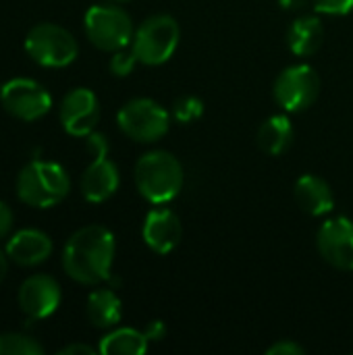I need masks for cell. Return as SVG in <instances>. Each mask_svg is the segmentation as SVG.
Listing matches in <instances>:
<instances>
[{
    "instance_id": "18",
    "label": "cell",
    "mask_w": 353,
    "mask_h": 355,
    "mask_svg": "<svg viewBox=\"0 0 353 355\" xmlns=\"http://www.w3.org/2000/svg\"><path fill=\"white\" fill-rule=\"evenodd\" d=\"M85 314L92 327L96 329H114L121 318H123V304L121 297L114 293L112 287L106 289H96L89 293L87 304H85Z\"/></svg>"
},
{
    "instance_id": "22",
    "label": "cell",
    "mask_w": 353,
    "mask_h": 355,
    "mask_svg": "<svg viewBox=\"0 0 353 355\" xmlns=\"http://www.w3.org/2000/svg\"><path fill=\"white\" fill-rule=\"evenodd\" d=\"M204 114V100L198 96H181L173 102V119L177 123H193Z\"/></svg>"
},
{
    "instance_id": "14",
    "label": "cell",
    "mask_w": 353,
    "mask_h": 355,
    "mask_svg": "<svg viewBox=\"0 0 353 355\" xmlns=\"http://www.w3.org/2000/svg\"><path fill=\"white\" fill-rule=\"evenodd\" d=\"M141 235L152 252L166 256L181 243L183 225L171 208H154L146 214Z\"/></svg>"
},
{
    "instance_id": "30",
    "label": "cell",
    "mask_w": 353,
    "mask_h": 355,
    "mask_svg": "<svg viewBox=\"0 0 353 355\" xmlns=\"http://www.w3.org/2000/svg\"><path fill=\"white\" fill-rule=\"evenodd\" d=\"M6 270H8V256H6V252L0 250V283L6 277Z\"/></svg>"
},
{
    "instance_id": "10",
    "label": "cell",
    "mask_w": 353,
    "mask_h": 355,
    "mask_svg": "<svg viewBox=\"0 0 353 355\" xmlns=\"http://www.w3.org/2000/svg\"><path fill=\"white\" fill-rule=\"evenodd\" d=\"M0 104L15 119L31 123L42 119L52 108V96L42 83L17 77L0 87Z\"/></svg>"
},
{
    "instance_id": "2",
    "label": "cell",
    "mask_w": 353,
    "mask_h": 355,
    "mask_svg": "<svg viewBox=\"0 0 353 355\" xmlns=\"http://www.w3.org/2000/svg\"><path fill=\"white\" fill-rule=\"evenodd\" d=\"M133 179L139 196L146 202L162 206L173 202L181 193L185 183V171L179 158L171 152L152 150L137 160Z\"/></svg>"
},
{
    "instance_id": "9",
    "label": "cell",
    "mask_w": 353,
    "mask_h": 355,
    "mask_svg": "<svg viewBox=\"0 0 353 355\" xmlns=\"http://www.w3.org/2000/svg\"><path fill=\"white\" fill-rule=\"evenodd\" d=\"M273 96L285 112H302L318 100L320 75L312 64H291L277 75Z\"/></svg>"
},
{
    "instance_id": "21",
    "label": "cell",
    "mask_w": 353,
    "mask_h": 355,
    "mask_svg": "<svg viewBox=\"0 0 353 355\" xmlns=\"http://www.w3.org/2000/svg\"><path fill=\"white\" fill-rule=\"evenodd\" d=\"M44 347L29 335L4 333L0 335V355H42Z\"/></svg>"
},
{
    "instance_id": "3",
    "label": "cell",
    "mask_w": 353,
    "mask_h": 355,
    "mask_svg": "<svg viewBox=\"0 0 353 355\" xmlns=\"http://www.w3.org/2000/svg\"><path fill=\"white\" fill-rule=\"evenodd\" d=\"M71 191L69 173L48 160H31L17 177V196L23 204L33 208H52L60 204Z\"/></svg>"
},
{
    "instance_id": "13",
    "label": "cell",
    "mask_w": 353,
    "mask_h": 355,
    "mask_svg": "<svg viewBox=\"0 0 353 355\" xmlns=\"http://www.w3.org/2000/svg\"><path fill=\"white\" fill-rule=\"evenodd\" d=\"M60 285L48 275H31L19 289V308L29 320L52 316L60 306Z\"/></svg>"
},
{
    "instance_id": "1",
    "label": "cell",
    "mask_w": 353,
    "mask_h": 355,
    "mask_svg": "<svg viewBox=\"0 0 353 355\" xmlns=\"http://www.w3.org/2000/svg\"><path fill=\"white\" fill-rule=\"evenodd\" d=\"M114 252V235L102 225H87L75 231L64 243L62 268L81 285H100L112 275Z\"/></svg>"
},
{
    "instance_id": "19",
    "label": "cell",
    "mask_w": 353,
    "mask_h": 355,
    "mask_svg": "<svg viewBox=\"0 0 353 355\" xmlns=\"http://www.w3.org/2000/svg\"><path fill=\"white\" fill-rule=\"evenodd\" d=\"M293 125L287 114H273L258 129V146L268 156H281L293 144Z\"/></svg>"
},
{
    "instance_id": "23",
    "label": "cell",
    "mask_w": 353,
    "mask_h": 355,
    "mask_svg": "<svg viewBox=\"0 0 353 355\" xmlns=\"http://www.w3.org/2000/svg\"><path fill=\"white\" fill-rule=\"evenodd\" d=\"M137 62H139V60H137L133 48L127 46V48H121V50L112 52L110 64H108V67H110V73H112V75H117V77H127V75L135 69Z\"/></svg>"
},
{
    "instance_id": "4",
    "label": "cell",
    "mask_w": 353,
    "mask_h": 355,
    "mask_svg": "<svg viewBox=\"0 0 353 355\" xmlns=\"http://www.w3.org/2000/svg\"><path fill=\"white\" fill-rule=\"evenodd\" d=\"M181 40V27L171 15L148 17L133 33L131 48L141 64L158 67L173 58Z\"/></svg>"
},
{
    "instance_id": "28",
    "label": "cell",
    "mask_w": 353,
    "mask_h": 355,
    "mask_svg": "<svg viewBox=\"0 0 353 355\" xmlns=\"http://www.w3.org/2000/svg\"><path fill=\"white\" fill-rule=\"evenodd\" d=\"M96 354V349L94 347H89V345H85V343H71V345H67V347H62L58 355H94Z\"/></svg>"
},
{
    "instance_id": "27",
    "label": "cell",
    "mask_w": 353,
    "mask_h": 355,
    "mask_svg": "<svg viewBox=\"0 0 353 355\" xmlns=\"http://www.w3.org/2000/svg\"><path fill=\"white\" fill-rule=\"evenodd\" d=\"M12 229V210L8 204L0 202V239H4Z\"/></svg>"
},
{
    "instance_id": "31",
    "label": "cell",
    "mask_w": 353,
    "mask_h": 355,
    "mask_svg": "<svg viewBox=\"0 0 353 355\" xmlns=\"http://www.w3.org/2000/svg\"><path fill=\"white\" fill-rule=\"evenodd\" d=\"M114 2H129V0H114Z\"/></svg>"
},
{
    "instance_id": "24",
    "label": "cell",
    "mask_w": 353,
    "mask_h": 355,
    "mask_svg": "<svg viewBox=\"0 0 353 355\" xmlns=\"http://www.w3.org/2000/svg\"><path fill=\"white\" fill-rule=\"evenodd\" d=\"M312 8L320 15H347L353 10V0H312Z\"/></svg>"
},
{
    "instance_id": "6",
    "label": "cell",
    "mask_w": 353,
    "mask_h": 355,
    "mask_svg": "<svg viewBox=\"0 0 353 355\" xmlns=\"http://www.w3.org/2000/svg\"><path fill=\"white\" fill-rule=\"evenodd\" d=\"M119 129L133 141H160L171 129L169 110L152 98H133L123 104L117 114Z\"/></svg>"
},
{
    "instance_id": "25",
    "label": "cell",
    "mask_w": 353,
    "mask_h": 355,
    "mask_svg": "<svg viewBox=\"0 0 353 355\" xmlns=\"http://www.w3.org/2000/svg\"><path fill=\"white\" fill-rule=\"evenodd\" d=\"M266 354L268 355H304L306 354V349H304L300 343H295L293 339H279V341H275V343L266 349Z\"/></svg>"
},
{
    "instance_id": "20",
    "label": "cell",
    "mask_w": 353,
    "mask_h": 355,
    "mask_svg": "<svg viewBox=\"0 0 353 355\" xmlns=\"http://www.w3.org/2000/svg\"><path fill=\"white\" fill-rule=\"evenodd\" d=\"M150 339L144 331L137 329H114L100 341V354L102 355H144L148 352Z\"/></svg>"
},
{
    "instance_id": "26",
    "label": "cell",
    "mask_w": 353,
    "mask_h": 355,
    "mask_svg": "<svg viewBox=\"0 0 353 355\" xmlns=\"http://www.w3.org/2000/svg\"><path fill=\"white\" fill-rule=\"evenodd\" d=\"M146 337L150 339V343H156V341H162L164 335H166V324L162 320H152L148 322V327L144 329Z\"/></svg>"
},
{
    "instance_id": "7",
    "label": "cell",
    "mask_w": 353,
    "mask_h": 355,
    "mask_svg": "<svg viewBox=\"0 0 353 355\" xmlns=\"http://www.w3.org/2000/svg\"><path fill=\"white\" fill-rule=\"evenodd\" d=\"M25 50L37 64L52 69L69 67L79 54L73 33L56 23L33 25L25 37Z\"/></svg>"
},
{
    "instance_id": "15",
    "label": "cell",
    "mask_w": 353,
    "mask_h": 355,
    "mask_svg": "<svg viewBox=\"0 0 353 355\" xmlns=\"http://www.w3.org/2000/svg\"><path fill=\"white\" fill-rule=\"evenodd\" d=\"M8 260L19 266H37L46 262L52 254V239L37 229L17 231L4 248Z\"/></svg>"
},
{
    "instance_id": "12",
    "label": "cell",
    "mask_w": 353,
    "mask_h": 355,
    "mask_svg": "<svg viewBox=\"0 0 353 355\" xmlns=\"http://www.w3.org/2000/svg\"><path fill=\"white\" fill-rule=\"evenodd\" d=\"M100 121L98 96L87 87L71 89L60 102V123L69 135L87 137Z\"/></svg>"
},
{
    "instance_id": "11",
    "label": "cell",
    "mask_w": 353,
    "mask_h": 355,
    "mask_svg": "<svg viewBox=\"0 0 353 355\" xmlns=\"http://www.w3.org/2000/svg\"><path fill=\"white\" fill-rule=\"evenodd\" d=\"M316 248L325 262L339 270H353V220L335 216L320 225Z\"/></svg>"
},
{
    "instance_id": "5",
    "label": "cell",
    "mask_w": 353,
    "mask_h": 355,
    "mask_svg": "<svg viewBox=\"0 0 353 355\" xmlns=\"http://www.w3.org/2000/svg\"><path fill=\"white\" fill-rule=\"evenodd\" d=\"M83 27L87 40L104 52H117L131 46L135 33L129 12L117 4H94L85 12Z\"/></svg>"
},
{
    "instance_id": "16",
    "label": "cell",
    "mask_w": 353,
    "mask_h": 355,
    "mask_svg": "<svg viewBox=\"0 0 353 355\" xmlns=\"http://www.w3.org/2000/svg\"><path fill=\"white\" fill-rule=\"evenodd\" d=\"M293 196L298 206L310 216H325L335 208V196L331 185L316 175H304L295 181Z\"/></svg>"
},
{
    "instance_id": "29",
    "label": "cell",
    "mask_w": 353,
    "mask_h": 355,
    "mask_svg": "<svg viewBox=\"0 0 353 355\" xmlns=\"http://www.w3.org/2000/svg\"><path fill=\"white\" fill-rule=\"evenodd\" d=\"M308 2H312V0H279V6L285 10H298V8H304Z\"/></svg>"
},
{
    "instance_id": "17",
    "label": "cell",
    "mask_w": 353,
    "mask_h": 355,
    "mask_svg": "<svg viewBox=\"0 0 353 355\" xmlns=\"http://www.w3.org/2000/svg\"><path fill=\"white\" fill-rule=\"evenodd\" d=\"M322 40H325V25L316 15H302L289 25L287 44L295 56L316 54L322 46Z\"/></svg>"
},
{
    "instance_id": "8",
    "label": "cell",
    "mask_w": 353,
    "mask_h": 355,
    "mask_svg": "<svg viewBox=\"0 0 353 355\" xmlns=\"http://www.w3.org/2000/svg\"><path fill=\"white\" fill-rule=\"evenodd\" d=\"M87 148L94 154V160L89 162V166L83 171L79 187L81 193L87 202L92 204H102L108 198H112L121 185V175L117 164L108 158V139L102 133H89L87 137Z\"/></svg>"
}]
</instances>
